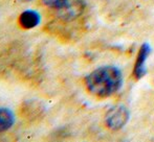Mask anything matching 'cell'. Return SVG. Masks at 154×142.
<instances>
[{
	"mask_svg": "<svg viewBox=\"0 0 154 142\" xmlns=\"http://www.w3.org/2000/svg\"><path fill=\"white\" fill-rule=\"evenodd\" d=\"M122 73L114 66L97 68L85 78L88 91L101 97H107L116 93L122 86Z\"/></svg>",
	"mask_w": 154,
	"mask_h": 142,
	"instance_id": "obj_1",
	"label": "cell"
},
{
	"mask_svg": "<svg viewBox=\"0 0 154 142\" xmlns=\"http://www.w3.org/2000/svg\"><path fill=\"white\" fill-rule=\"evenodd\" d=\"M85 10L83 0H66L60 7L57 8V15L64 21H72L78 19Z\"/></svg>",
	"mask_w": 154,
	"mask_h": 142,
	"instance_id": "obj_2",
	"label": "cell"
},
{
	"mask_svg": "<svg viewBox=\"0 0 154 142\" xmlns=\"http://www.w3.org/2000/svg\"><path fill=\"white\" fill-rule=\"evenodd\" d=\"M129 120V111L124 106H116L106 114V124L111 130H120Z\"/></svg>",
	"mask_w": 154,
	"mask_h": 142,
	"instance_id": "obj_3",
	"label": "cell"
},
{
	"mask_svg": "<svg viewBox=\"0 0 154 142\" xmlns=\"http://www.w3.org/2000/svg\"><path fill=\"white\" fill-rule=\"evenodd\" d=\"M151 52V48L148 44H144L138 51L137 59L134 66V76L137 79L142 78L146 74V61Z\"/></svg>",
	"mask_w": 154,
	"mask_h": 142,
	"instance_id": "obj_4",
	"label": "cell"
},
{
	"mask_svg": "<svg viewBox=\"0 0 154 142\" xmlns=\"http://www.w3.org/2000/svg\"><path fill=\"white\" fill-rule=\"evenodd\" d=\"M19 24L24 29H32L35 28L40 24L41 16L37 10H26L21 13L19 16Z\"/></svg>",
	"mask_w": 154,
	"mask_h": 142,
	"instance_id": "obj_5",
	"label": "cell"
},
{
	"mask_svg": "<svg viewBox=\"0 0 154 142\" xmlns=\"http://www.w3.org/2000/svg\"><path fill=\"white\" fill-rule=\"evenodd\" d=\"M15 123V115L12 110L0 108V133L10 130Z\"/></svg>",
	"mask_w": 154,
	"mask_h": 142,
	"instance_id": "obj_6",
	"label": "cell"
},
{
	"mask_svg": "<svg viewBox=\"0 0 154 142\" xmlns=\"http://www.w3.org/2000/svg\"><path fill=\"white\" fill-rule=\"evenodd\" d=\"M43 3L45 4L46 6L48 7H51V8H56L57 10L58 7L62 5L66 0H42Z\"/></svg>",
	"mask_w": 154,
	"mask_h": 142,
	"instance_id": "obj_7",
	"label": "cell"
},
{
	"mask_svg": "<svg viewBox=\"0 0 154 142\" xmlns=\"http://www.w3.org/2000/svg\"><path fill=\"white\" fill-rule=\"evenodd\" d=\"M22 2H29V1H32V0H20Z\"/></svg>",
	"mask_w": 154,
	"mask_h": 142,
	"instance_id": "obj_8",
	"label": "cell"
}]
</instances>
